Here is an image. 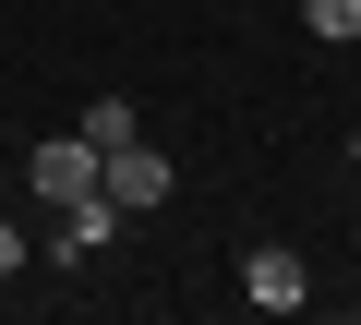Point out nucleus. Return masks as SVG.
<instances>
[{"label": "nucleus", "instance_id": "1", "mask_svg": "<svg viewBox=\"0 0 361 325\" xmlns=\"http://www.w3.org/2000/svg\"><path fill=\"white\" fill-rule=\"evenodd\" d=\"M97 193H109L121 217H145V205H169V157H157L145 133H133V145H109V157H97Z\"/></svg>", "mask_w": 361, "mask_h": 325}, {"label": "nucleus", "instance_id": "2", "mask_svg": "<svg viewBox=\"0 0 361 325\" xmlns=\"http://www.w3.org/2000/svg\"><path fill=\"white\" fill-rule=\"evenodd\" d=\"M25 193H49V205H85V193H97V145H85V133H49V145L25 157Z\"/></svg>", "mask_w": 361, "mask_h": 325}, {"label": "nucleus", "instance_id": "3", "mask_svg": "<svg viewBox=\"0 0 361 325\" xmlns=\"http://www.w3.org/2000/svg\"><path fill=\"white\" fill-rule=\"evenodd\" d=\"M241 301H253V313H301V301H313L301 253H289V241H253V253H241Z\"/></svg>", "mask_w": 361, "mask_h": 325}, {"label": "nucleus", "instance_id": "4", "mask_svg": "<svg viewBox=\"0 0 361 325\" xmlns=\"http://www.w3.org/2000/svg\"><path fill=\"white\" fill-rule=\"evenodd\" d=\"M109 241H121V205H109V193H85V205H49V253H61V265H97Z\"/></svg>", "mask_w": 361, "mask_h": 325}, {"label": "nucleus", "instance_id": "5", "mask_svg": "<svg viewBox=\"0 0 361 325\" xmlns=\"http://www.w3.org/2000/svg\"><path fill=\"white\" fill-rule=\"evenodd\" d=\"M133 133H145V121H133V97H97V109H85V145H97V157H109V145H133Z\"/></svg>", "mask_w": 361, "mask_h": 325}, {"label": "nucleus", "instance_id": "6", "mask_svg": "<svg viewBox=\"0 0 361 325\" xmlns=\"http://www.w3.org/2000/svg\"><path fill=\"white\" fill-rule=\"evenodd\" d=\"M301 25H313L325 49H349V37H361V0H301Z\"/></svg>", "mask_w": 361, "mask_h": 325}, {"label": "nucleus", "instance_id": "7", "mask_svg": "<svg viewBox=\"0 0 361 325\" xmlns=\"http://www.w3.org/2000/svg\"><path fill=\"white\" fill-rule=\"evenodd\" d=\"M13 265H25V229H13V217H0V277H13Z\"/></svg>", "mask_w": 361, "mask_h": 325}, {"label": "nucleus", "instance_id": "8", "mask_svg": "<svg viewBox=\"0 0 361 325\" xmlns=\"http://www.w3.org/2000/svg\"><path fill=\"white\" fill-rule=\"evenodd\" d=\"M349 157H361V145H349Z\"/></svg>", "mask_w": 361, "mask_h": 325}]
</instances>
